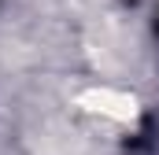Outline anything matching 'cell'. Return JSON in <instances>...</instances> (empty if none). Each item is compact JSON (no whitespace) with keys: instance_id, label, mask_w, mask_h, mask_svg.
Wrapping results in <instances>:
<instances>
[{"instance_id":"obj_1","label":"cell","mask_w":159,"mask_h":155,"mask_svg":"<svg viewBox=\"0 0 159 155\" xmlns=\"http://www.w3.org/2000/svg\"><path fill=\"white\" fill-rule=\"evenodd\" d=\"M74 107L100 129H133L141 118V100L133 89H126L119 81H89L85 89L74 92Z\"/></svg>"}]
</instances>
